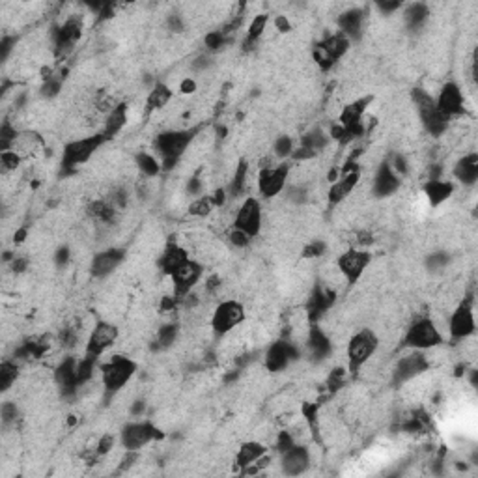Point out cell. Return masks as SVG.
<instances>
[{"label": "cell", "instance_id": "cell-1", "mask_svg": "<svg viewBox=\"0 0 478 478\" xmlns=\"http://www.w3.org/2000/svg\"><path fill=\"white\" fill-rule=\"evenodd\" d=\"M196 133H199V128L170 129V131L159 135L157 140H155V148H157L159 157H161L163 170L168 172L179 163V159L184 157V153L187 152V148L194 140Z\"/></svg>", "mask_w": 478, "mask_h": 478}, {"label": "cell", "instance_id": "cell-2", "mask_svg": "<svg viewBox=\"0 0 478 478\" xmlns=\"http://www.w3.org/2000/svg\"><path fill=\"white\" fill-rule=\"evenodd\" d=\"M101 382L109 394H116L131 382L137 372V362L126 355H112L101 365Z\"/></svg>", "mask_w": 478, "mask_h": 478}, {"label": "cell", "instance_id": "cell-3", "mask_svg": "<svg viewBox=\"0 0 478 478\" xmlns=\"http://www.w3.org/2000/svg\"><path fill=\"white\" fill-rule=\"evenodd\" d=\"M413 103H415V107H417L418 118H421V122H423L424 129H426L430 135L433 137H439L443 133L448 129V120L445 114H441V111L435 105V97L430 96L426 90L423 88H415L411 94Z\"/></svg>", "mask_w": 478, "mask_h": 478}, {"label": "cell", "instance_id": "cell-4", "mask_svg": "<svg viewBox=\"0 0 478 478\" xmlns=\"http://www.w3.org/2000/svg\"><path fill=\"white\" fill-rule=\"evenodd\" d=\"M439 344H443V335L432 318H428V316L413 321L402 340L404 348L418 351L432 350V348H438Z\"/></svg>", "mask_w": 478, "mask_h": 478}, {"label": "cell", "instance_id": "cell-5", "mask_svg": "<svg viewBox=\"0 0 478 478\" xmlns=\"http://www.w3.org/2000/svg\"><path fill=\"white\" fill-rule=\"evenodd\" d=\"M379 346V338L372 329H361L348 342V368L351 374H359L362 367L370 361Z\"/></svg>", "mask_w": 478, "mask_h": 478}, {"label": "cell", "instance_id": "cell-6", "mask_svg": "<svg viewBox=\"0 0 478 478\" xmlns=\"http://www.w3.org/2000/svg\"><path fill=\"white\" fill-rule=\"evenodd\" d=\"M103 143H107V138L103 137V133H94V135H88V137L72 140V143L64 146V152H62V168L70 172V170H75L77 167L84 165L99 150Z\"/></svg>", "mask_w": 478, "mask_h": 478}, {"label": "cell", "instance_id": "cell-7", "mask_svg": "<svg viewBox=\"0 0 478 478\" xmlns=\"http://www.w3.org/2000/svg\"><path fill=\"white\" fill-rule=\"evenodd\" d=\"M348 49H350V40L342 32H335L331 36H327L326 40H321L320 43H316L314 49H312V56H314L316 64L323 72H327L340 60L342 56L346 55Z\"/></svg>", "mask_w": 478, "mask_h": 478}, {"label": "cell", "instance_id": "cell-8", "mask_svg": "<svg viewBox=\"0 0 478 478\" xmlns=\"http://www.w3.org/2000/svg\"><path fill=\"white\" fill-rule=\"evenodd\" d=\"M245 321V306L235 299L223 301L211 316V331L217 336L232 333L239 323Z\"/></svg>", "mask_w": 478, "mask_h": 478}, {"label": "cell", "instance_id": "cell-9", "mask_svg": "<svg viewBox=\"0 0 478 478\" xmlns=\"http://www.w3.org/2000/svg\"><path fill=\"white\" fill-rule=\"evenodd\" d=\"M165 433L159 430L153 423H129L123 426L120 433V443L126 450L137 452L148 443L155 441V439H163Z\"/></svg>", "mask_w": 478, "mask_h": 478}, {"label": "cell", "instance_id": "cell-10", "mask_svg": "<svg viewBox=\"0 0 478 478\" xmlns=\"http://www.w3.org/2000/svg\"><path fill=\"white\" fill-rule=\"evenodd\" d=\"M290 178V167L284 163L280 165H262L258 172V191L265 199H275L282 193V189Z\"/></svg>", "mask_w": 478, "mask_h": 478}, {"label": "cell", "instance_id": "cell-11", "mask_svg": "<svg viewBox=\"0 0 478 478\" xmlns=\"http://www.w3.org/2000/svg\"><path fill=\"white\" fill-rule=\"evenodd\" d=\"M234 228L241 230L249 238H256L262 230V204L255 196L245 199L234 217Z\"/></svg>", "mask_w": 478, "mask_h": 478}, {"label": "cell", "instance_id": "cell-12", "mask_svg": "<svg viewBox=\"0 0 478 478\" xmlns=\"http://www.w3.org/2000/svg\"><path fill=\"white\" fill-rule=\"evenodd\" d=\"M474 327H477V321H474L473 305L469 299L462 301L448 318V333L452 336V340H467L469 336L474 335Z\"/></svg>", "mask_w": 478, "mask_h": 478}, {"label": "cell", "instance_id": "cell-13", "mask_svg": "<svg viewBox=\"0 0 478 478\" xmlns=\"http://www.w3.org/2000/svg\"><path fill=\"white\" fill-rule=\"evenodd\" d=\"M202 273H204L202 265L191 258H189L185 264L179 265L178 269H174L172 273L168 275L174 284V295L179 297V299H185V297L193 291L194 286L199 284Z\"/></svg>", "mask_w": 478, "mask_h": 478}, {"label": "cell", "instance_id": "cell-14", "mask_svg": "<svg viewBox=\"0 0 478 478\" xmlns=\"http://www.w3.org/2000/svg\"><path fill=\"white\" fill-rule=\"evenodd\" d=\"M372 262V255L368 250L362 249H350L338 258L336 267L340 271V275L348 280V284H355L361 279L362 273L367 271L368 264Z\"/></svg>", "mask_w": 478, "mask_h": 478}, {"label": "cell", "instance_id": "cell-15", "mask_svg": "<svg viewBox=\"0 0 478 478\" xmlns=\"http://www.w3.org/2000/svg\"><path fill=\"white\" fill-rule=\"evenodd\" d=\"M428 368H430V362H428V357L424 355V351L411 350V353H407L406 357H402L396 362V368L392 372V377H394L396 385H404V383L413 382L415 377L424 374Z\"/></svg>", "mask_w": 478, "mask_h": 478}, {"label": "cell", "instance_id": "cell-16", "mask_svg": "<svg viewBox=\"0 0 478 478\" xmlns=\"http://www.w3.org/2000/svg\"><path fill=\"white\" fill-rule=\"evenodd\" d=\"M301 351L291 340H277L273 342L265 353V368L273 374L286 370L288 365L295 359H299Z\"/></svg>", "mask_w": 478, "mask_h": 478}, {"label": "cell", "instance_id": "cell-17", "mask_svg": "<svg viewBox=\"0 0 478 478\" xmlns=\"http://www.w3.org/2000/svg\"><path fill=\"white\" fill-rule=\"evenodd\" d=\"M118 336H120V329L116 326H112L109 321H99L88 336L87 355L99 359L105 351L114 346Z\"/></svg>", "mask_w": 478, "mask_h": 478}, {"label": "cell", "instance_id": "cell-18", "mask_svg": "<svg viewBox=\"0 0 478 478\" xmlns=\"http://www.w3.org/2000/svg\"><path fill=\"white\" fill-rule=\"evenodd\" d=\"M82 34V19L81 16H72L66 19L60 26H56V30L52 32V45H55L56 55H66L67 51H72L79 38Z\"/></svg>", "mask_w": 478, "mask_h": 478}, {"label": "cell", "instance_id": "cell-19", "mask_svg": "<svg viewBox=\"0 0 478 478\" xmlns=\"http://www.w3.org/2000/svg\"><path fill=\"white\" fill-rule=\"evenodd\" d=\"M359 178H361L359 168H357L353 163H348L346 167L342 168L340 176L333 182L331 189H329V193H327L329 204L336 206V204L344 202V200H346L351 194V191L357 187Z\"/></svg>", "mask_w": 478, "mask_h": 478}, {"label": "cell", "instance_id": "cell-20", "mask_svg": "<svg viewBox=\"0 0 478 478\" xmlns=\"http://www.w3.org/2000/svg\"><path fill=\"white\" fill-rule=\"evenodd\" d=\"M435 105L448 120L454 116H462L463 111H465V99H463L462 88L456 82H447L439 90V96L435 97Z\"/></svg>", "mask_w": 478, "mask_h": 478}, {"label": "cell", "instance_id": "cell-21", "mask_svg": "<svg viewBox=\"0 0 478 478\" xmlns=\"http://www.w3.org/2000/svg\"><path fill=\"white\" fill-rule=\"evenodd\" d=\"M280 467H282V473L288 474V477H297V474L305 473L306 469L311 467L309 448L295 443L294 447L280 452Z\"/></svg>", "mask_w": 478, "mask_h": 478}, {"label": "cell", "instance_id": "cell-22", "mask_svg": "<svg viewBox=\"0 0 478 478\" xmlns=\"http://www.w3.org/2000/svg\"><path fill=\"white\" fill-rule=\"evenodd\" d=\"M336 291L333 288H326V286L318 284L312 291L311 299L306 301V320L309 321H318L320 318H323V314L329 312L333 305H335Z\"/></svg>", "mask_w": 478, "mask_h": 478}, {"label": "cell", "instance_id": "cell-23", "mask_svg": "<svg viewBox=\"0 0 478 478\" xmlns=\"http://www.w3.org/2000/svg\"><path fill=\"white\" fill-rule=\"evenodd\" d=\"M55 379L60 387V391L64 396H72L75 391L81 387V379H79V361L75 357H66L64 361L55 370Z\"/></svg>", "mask_w": 478, "mask_h": 478}, {"label": "cell", "instance_id": "cell-24", "mask_svg": "<svg viewBox=\"0 0 478 478\" xmlns=\"http://www.w3.org/2000/svg\"><path fill=\"white\" fill-rule=\"evenodd\" d=\"M123 256H126V252L122 249H107L103 252H97L90 262V273L96 279L109 277L116 271L118 265L122 264Z\"/></svg>", "mask_w": 478, "mask_h": 478}, {"label": "cell", "instance_id": "cell-25", "mask_svg": "<svg viewBox=\"0 0 478 478\" xmlns=\"http://www.w3.org/2000/svg\"><path fill=\"white\" fill-rule=\"evenodd\" d=\"M400 187V176L394 172V168L391 167V163H383L379 165L376 172V178H374V193L376 196L383 199V196H391L394 194Z\"/></svg>", "mask_w": 478, "mask_h": 478}, {"label": "cell", "instance_id": "cell-26", "mask_svg": "<svg viewBox=\"0 0 478 478\" xmlns=\"http://www.w3.org/2000/svg\"><path fill=\"white\" fill-rule=\"evenodd\" d=\"M305 346L309 355L316 359V361H321V359H326L331 353V340L326 335V331L318 326H312L309 329L305 336Z\"/></svg>", "mask_w": 478, "mask_h": 478}, {"label": "cell", "instance_id": "cell-27", "mask_svg": "<svg viewBox=\"0 0 478 478\" xmlns=\"http://www.w3.org/2000/svg\"><path fill=\"white\" fill-rule=\"evenodd\" d=\"M454 178L458 179L460 184L471 185L477 184L478 179V155L477 153H467L460 159L458 163L454 165Z\"/></svg>", "mask_w": 478, "mask_h": 478}, {"label": "cell", "instance_id": "cell-28", "mask_svg": "<svg viewBox=\"0 0 478 478\" xmlns=\"http://www.w3.org/2000/svg\"><path fill=\"white\" fill-rule=\"evenodd\" d=\"M189 260V252L184 249V247H179L178 243H168L165 247L163 255L159 258V267L163 271L165 275H170L174 269H178L179 265L185 264Z\"/></svg>", "mask_w": 478, "mask_h": 478}, {"label": "cell", "instance_id": "cell-29", "mask_svg": "<svg viewBox=\"0 0 478 478\" xmlns=\"http://www.w3.org/2000/svg\"><path fill=\"white\" fill-rule=\"evenodd\" d=\"M362 21H365L362 11L359 8H351L338 16V32H342L348 40L359 38L362 32Z\"/></svg>", "mask_w": 478, "mask_h": 478}, {"label": "cell", "instance_id": "cell-30", "mask_svg": "<svg viewBox=\"0 0 478 478\" xmlns=\"http://www.w3.org/2000/svg\"><path fill=\"white\" fill-rule=\"evenodd\" d=\"M126 123H128V105L118 103L116 107L112 109V111L107 114L105 122H103V129L99 133H103V137L109 140V138L116 137L118 133L122 131Z\"/></svg>", "mask_w": 478, "mask_h": 478}, {"label": "cell", "instance_id": "cell-31", "mask_svg": "<svg viewBox=\"0 0 478 478\" xmlns=\"http://www.w3.org/2000/svg\"><path fill=\"white\" fill-rule=\"evenodd\" d=\"M267 448L258 441H247L243 443L238 450V456H235V465L241 469H249L250 465L258 463L260 460L264 458Z\"/></svg>", "mask_w": 478, "mask_h": 478}, {"label": "cell", "instance_id": "cell-32", "mask_svg": "<svg viewBox=\"0 0 478 478\" xmlns=\"http://www.w3.org/2000/svg\"><path fill=\"white\" fill-rule=\"evenodd\" d=\"M454 191V185L450 182H445V179H430L426 185H424V194H426L428 202L430 206H441L445 200L450 199V194Z\"/></svg>", "mask_w": 478, "mask_h": 478}, {"label": "cell", "instance_id": "cell-33", "mask_svg": "<svg viewBox=\"0 0 478 478\" xmlns=\"http://www.w3.org/2000/svg\"><path fill=\"white\" fill-rule=\"evenodd\" d=\"M88 215H90L94 221H97V223L112 224L116 221L118 208L111 202V200L99 199L94 200V202L88 206Z\"/></svg>", "mask_w": 478, "mask_h": 478}, {"label": "cell", "instance_id": "cell-34", "mask_svg": "<svg viewBox=\"0 0 478 478\" xmlns=\"http://www.w3.org/2000/svg\"><path fill=\"white\" fill-rule=\"evenodd\" d=\"M428 17H430V10L426 4H411L404 11V21L411 30H418L426 23Z\"/></svg>", "mask_w": 478, "mask_h": 478}, {"label": "cell", "instance_id": "cell-35", "mask_svg": "<svg viewBox=\"0 0 478 478\" xmlns=\"http://www.w3.org/2000/svg\"><path fill=\"white\" fill-rule=\"evenodd\" d=\"M17 377H19V365L16 361L4 359L0 365V391H10L11 385L17 382Z\"/></svg>", "mask_w": 478, "mask_h": 478}, {"label": "cell", "instance_id": "cell-36", "mask_svg": "<svg viewBox=\"0 0 478 478\" xmlns=\"http://www.w3.org/2000/svg\"><path fill=\"white\" fill-rule=\"evenodd\" d=\"M170 97H172V92H170V88H168L167 84H155L152 92L148 94V99H146L148 111H157V109H163L165 105H168Z\"/></svg>", "mask_w": 478, "mask_h": 478}, {"label": "cell", "instance_id": "cell-37", "mask_svg": "<svg viewBox=\"0 0 478 478\" xmlns=\"http://www.w3.org/2000/svg\"><path fill=\"white\" fill-rule=\"evenodd\" d=\"M219 206H217V200H215L213 194H204V196H199V199L191 202L189 213L194 215V217H208Z\"/></svg>", "mask_w": 478, "mask_h": 478}, {"label": "cell", "instance_id": "cell-38", "mask_svg": "<svg viewBox=\"0 0 478 478\" xmlns=\"http://www.w3.org/2000/svg\"><path fill=\"white\" fill-rule=\"evenodd\" d=\"M267 23H269V17L267 16H256L252 19V23L249 25V30H247V38H245V49H250L260 38L264 36Z\"/></svg>", "mask_w": 478, "mask_h": 478}, {"label": "cell", "instance_id": "cell-39", "mask_svg": "<svg viewBox=\"0 0 478 478\" xmlns=\"http://www.w3.org/2000/svg\"><path fill=\"white\" fill-rule=\"evenodd\" d=\"M135 161H137L138 170H140L144 176H148V178H153V176H157V174L163 170L161 161H157V157H153V155H150V153L146 152L137 153Z\"/></svg>", "mask_w": 478, "mask_h": 478}, {"label": "cell", "instance_id": "cell-40", "mask_svg": "<svg viewBox=\"0 0 478 478\" xmlns=\"http://www.w3.org/2000/svg\"><path fill=\"white\" fill-rule=\"evenodd\" d=\"M327 143H329V137H327L326 133L321 131V129H314V131L306 133L305 137L301 138V148H306L312 153H316L323 150L327 146Z\"/></svg>", "mask_w": 478, "mask_h": 478}, {"label": "cell", "instance_id": "cell-41", "mask_svg": "<svg viewBox=\"0 0 478 478\" xmlns=\"http://www.w3.org/2000/svg\"><path fill=\"white\" fill-rule=\"evenodd\" d=\"M247 174H249V165L241 161L238 165L234 172V178L230 182V194L232 196H239V194H243L245 187H247Z\"/></svg>", "mask_w": 478, "mask_h": 478}, {"label": "cell", "instance_id": "cell-42", "mask_svg": "<svg viewBox=\"0 0 478 478\" xmlns=\"http://www.w3.org/2000/svg\"><path fill=\"white\" fill-rule=\"evenodd\" d=\"M178 335H179V327L176 326V323H165V326L159 329L155 344H157L159 350H167V348H170L174 342H176Z\"/></svg>", "mask_w": 478, "mask_h": 478}, {"label": "cell", "instance_id": "cell-43", "mask_svg": "<svg viewBox=\"0 0 478 478\" xmlns=\"http://www.w3.org/2000/svg\"><path fill=\"white\" fill-rule=\"evenodd\" d=\"M17 137H19L17 129L11 126L10 120H6V122L2 123V128H0V150H2V152L11 150L13 144H16Z\"/></svg>", "mask_w": 478, "mask_h": 478}, {"label": "cell", "instance_id": "cell-44", "mask_svg": "<svg viewBox=\"0 0 478 478\" xmlns=\"http://www.w3.org/2000/svg\"><path fill=\"white\" fill-rule=\"evenodd\" d=\"M21 161H23V157H21V155L17 152H13V150H8V152L0 153V163H2V174L16 172V168H19Z\"/></svg>", "mask_w": 478, "mask_h": 478}, {"label": "cell", "instance_id": "cell-45", "mask_svg": "<svg viewBox=\"0 0 478 478\" xmlns=\"http://www.w3.org/2000/svg\"><path fill=\"white\" fill-rule=\"evenodd\" d=\"M294 140H291L290 137H279L275 140V144H273V153H275L277 157L284 159V157H290L291 153H294Z\"/></svg>", "mask_w": 478, "mask_h": 478}, {"label": "cell", "instance_id": "cell-46", "mask_svg": "<svg viewBox=\"0 0 478 478\" xmlns=\"http://www.w3.org/2000/svg\"><path fill=\"white\" fill-rule=\"evenodd\" d=\"M0 415H2V426L10 428L16 426L19 411H17V406L13 402H4L2 404V409H0Z\"/></svg>", "mask_w": 478, "mask_h": 478}, {"label": "cell", "instance_id": "cell-47", "mask_svg": "<svg viewBox=\"0 0 478 478\" xmlns=\"http://www.w3.org/2000/svg\"><path fill=\"white\" fill-rule=\"evenodd\" d=\"M327 243L326 241H320V239H314L311 243L306 245L305 250H303V256L305 258H320V256L326 255Z\"/></svg>", "mask_w": 478, "mask_h": 478}, {"label": "cell", "instance_id": "cell-48", "mask_svg": "<svg viewBox=\"0 0 478 478\" xmlns=\"http://www.w3.org/2000/svg\"><path fill=\"white\" fill-rule=\"evenodd\" d=\"M448 262H450V256L447 255V252H433V255L428 256V269L432 271H439V269H445L448 265Z\"/></svg>", "mask_w": 478, "mask_h": 478}, {"label": "cell", "instance_id": "cell-49", "mask_svg": "<svg viewBox=\"0 0 478 478\" xmlns=\"http://www.w3.org/2000/svg\"><path fill=\"white\" fill-rule=\"evenodd\" d=\"M112 447H114V435H111V433H105V435H101V438H99V441H97V445H96L97 456H107V454L112 450Z\"/></svg>", "mask_w": 478, "mask_h": 478}, {"label": "cell", "instance_id": "cell-50", "mask_svg": "<svg viewBox=\"0 0 478 478\" xmlns=\"http://www.w3.org/2000/svg\"><path fill=\"white\" fill-rule=\"evenodd\" d=\"M230 243L234 245V247H239V249H245V247H249V243L252 241V238H249L247 234H243L241 230L232 228V232L228 234Z\"/></svg>", "mask_w": 478, "mask_h": 478}, {"label": "cell", "instance_id": "cell-51", "mask_svg": "<svg viewBox=\"0 0 478 478\" xmlns=\"http://www.w3.org/2000/svg\"><path fill=\"white\" fill-rule=\"evenodd\" d=\"M16 45V38L13 36H4L2 38V45H0V52H2V60H8V56H10V51Z\"/></svg>", "mask_w": 478, "mask_h": 478}, {"label": "cell", "instance_id": "cell-52", "mask_svg": "<svg viewBox=\"0 0 478 478\" xmlns=\"http://www.w3.org/2000/svg\"><path fill=\"white\" fill-rule=\"evenodd\" d=\"M70 260H72V252H70L67 247H60V249L56 250V255H55L56 265H60L62 267V265H66Z\"/></svg>", "mask_w": 478, "mask_h": 478}, {"label": "cell", "instance_id": "cell-53", "mask_svg": "<svg viewBox=\"0 0 478 478\" xmlns=\"http://www.w3.org/2000/svg\"><path fill=\"white\" fill-rule=\"evenodd\" d=\"M167 26H168V30L182 32V30H184V17H182V16H170L167 19Z\"/></svg>", "mask_w": 478, "mask_h": 478}, {"label": "cell", "instance_id": "cell-54", "mask_svg": "<svg viewBox=\"0 0 478 478\" xmlns=\"http://www.w3.org/2000/svg\"><path fill=\"white\" fill-rule=\"evenodd\" d=\"M28 267V258L26 256H13L11 260V269L13 273H23Z\"/></svg>", "mask_w": 478, "mask_h": 478}, {"label": "cell", "instance_id": "cell-55", "mask_svg": "<svg viewBox=\"0 0 478 478\" xmlns=\"http://www.w3.org/2000/svg\"><path fill=\"white\" fill-rule=\"evenodd\" d=\"M376 6L379 8V10L385 11V13H392V11H396V10H400V8H402V4H400V2H377Z\"/></svg>", "mask_w": 478, "mask_h": 478}, {"label": "cell", "instance_id": "cell-56", "mask_svg": "<svg viewBox=\"0 0 478 478\" xmlns=\"http://www.w3.org/2000/svg\"><path fill=\"white\" fill-rule=\"evenodd\" d=\"M275 25H277V28H279V30H282V32H286L288 28H290V25H288V19H286L284 16L277 17Z\"/></svg>", "mask_w": 478, "mask_h": 478}]
</instances>
